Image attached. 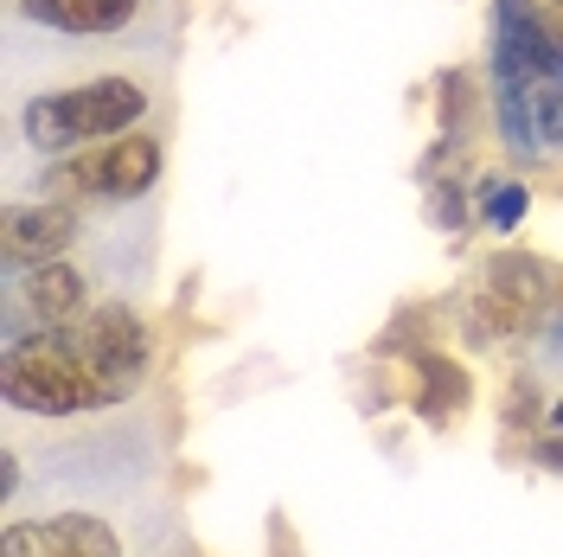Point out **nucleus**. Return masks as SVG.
Instances as JSON below:
<instances>
[{"instance_id": "f257e3e1", "label": "nucleus", "mask_w": 563, "mask_h": 557, "mask_svg": "<svg viewBox=\"0 0 563 557\" xmlns=\"http://www.w3.org/2000/svg\"><path fill=\"white\" fill-rule=\"evenodd\" d=\"M122 397H129V384L109 379L70 327H38L7 347V404L26 417H84V411H109Z\"/></svg>"}, {"instance_id": "f03ea898", "label": "nucleus", "mask_w": 563, "mask_h": 557, "mask_svg": "<svg viewBox=\"0 0 563 557\" xmlns=\"http://www.w3.org/2000/svg\"><path fill=\"white\" fill-rule=\"evenodd\" d=\"M147 109V90L129 77H97V84H77V90H52L26 103V141L38 154H70V148H90V141L129 135Z\"/></svg>"}, {"instance_id": "7ed1b4c3", "label": "nucleus", "mask_w": 563, "mask_h": 557, "mask_svg": "<svg viewBox=\"0 0 563 557\" xmlns=\"http://www.w3.org/2000/svg\"><path fill=\"white\" fill-rule=\"evenodd\" d=\"M154 179H161V141L154 135L90 141L84 154H70L65 167H58V186L84 193V199H141Z\"/></svg>"}, {"instance_id": "20e7f679", "label": "nucleus", "mask_w": 563, "mask_h": 557, "mask_svg": "<svg viewBox=\"0 0 563 557\" xmlns=\"http://www.w3.org/2000/svg\"><path fill=\"white\" fill-rule=\"evenodd\" d=\"M65 327L90 347V359L103 365L109 379L129 384V397H135L141 379H147V327H141V314L122 308V302H103V308H84Z\"/></svg>"}, {"instance_id": "39448f33", "label": "nucleus", "mask_w": 563, "mask_h": 557, "mask_svg": "<svg viewBox=\"0 0 563 557\" xmlns=\"http://www.w3.org/2000/svg\"><path fill=\"white\" fill-rule=\"evenodd\" d=\"M0 557H122V538L103 513H52L7 525Z\"/></svg>"}, {"instance_id": "423d86ee", "label": "nucleus", "mask_w": 563, "mask_h": 557, "mask_svg": "<svg viewBox=\"0 0 563 557\" xmlns=\"http://www.w3.org/2000/svg\"><path fill=\"white\" fill-rule=\"evenodd\" d=\"M70 238H77V211L70 206H20L7 211L0 250H7V270H38V263L65 256Z\"/></svg>"}, {"instance_id": "0eeeda50", "label": "nucleus", "mask_w": 563, "mask_h": 557, "mask_svg": "<svg viewBox=\"0 0 563 557\" xmlns=\"http://www.w3.org/2000/svg\"><path fill=\"white\" fill-rule=\"evenodd\" d=\"M20 13L38 20V26H52V33L97 39V33H122L141 13V0H20Z\"/></svg>"}, {"instance_id": "6e6552de", "label": "nucleus", "mask_w": 563, "mask_h": 557, "mask_svg": "<svg viewBox=\"0 0 563 557\" xmlns=\"http://www.w3.org/2000/svg\"><path fill=\"white\" fill-rule=\"evenodd\" d=\"M26 308L38 314V327H65V320H77V314L90 308V288H84V276L70 270V263H38V270H26Z\"/></svg>"}, {"instance_id": "1a4fd4ad", "label": "nucleus", "mask_w": 563, "mask_h": 557, "mask_svg": "<svg viewBox=\"0 0 563 557\" xmlns=\"http://www.w3.org/2000/svg\"><path fill=\"white\" fill-rule=\"evenodd\" d=\"M422 372H429V397H422V411H429V423H449V411H461L467 404V379H461L449 359H422Z\"/></svg>"}, {"instance_id": "9d476101", "label": "nucleus", "mask_w": 563, "mask_h": 557, "mask_svg": "<svg viewBox=\"0 0 563 557\" xmlns=\"http://www.w3.org/2000/svg\"><path fill=\"white\" fill-rule=\"evenodd\" d=\"M487 218L493 225H519V218H526V186H493L487 193Z\"/></svg>"}, {"instance_id": "9b49d317", "label": "nucleus", "mask_w": 563, "mask_h": 557, "mask_svg": "<svg viewBox=\"0 0 563 557\" xmlns=\"http://www.w3.org/2000/svg\"><path fill=\"white\" fill-rule=\"evenodd\" d=\"M531 13H538V20H544V26L563 39V0H531Z\"/></svg>"}, {"instance_id": "f8f14e48", "label": "nucleus", "mask_w": 563, "mask_h": 557, "mask_svg": "<svg viewBox=\"0 0 563 557\" xmlns=\"http://www.w3.org/2000/svg\"><path fill=\"white\" fill-rule=\"evenodd\" d=\"M551 423H558V429H563V404H558V411H551Z\"/></svg>"}]
</instances>
